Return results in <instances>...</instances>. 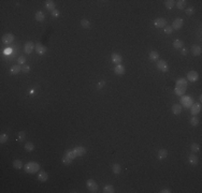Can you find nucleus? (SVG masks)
<instances>
[{
  "label": "nucleus",
  "mask_w": 202,
  "mask_h": 193,
  "mask_svg": "<svg viewBox=\"0 0 202 193\" xmlns=\"http://www.w3.org/2000/svg\"><path fill=\"white\" fill-rule=\"evenodd\" d=\"M172 113L174 115H180L182 113V105L181 104H174L172 106Z\"/></svg>",
  "instance_id": "obj_18"
},
{
  "label": "nucleus",
  "mask_w": 202,
  "mask_h": 193,
  "mask_svg": "<svg viewBox=\"0 0 202 193\" xmlns=\"http://www.w3.org/2000/svg\"><path fill=\"white\" fill-rule=\"evenodd\" d=\"M185 91H186V89L180 88V87H175V89H174V92H175V95H176V96H179V97L183 96V95L185 94Z\"/></svg>",
  "instance_id": "obj_31"
},
{
  "label": "nucleus",
  "mask_w": 202,
  "mask_h": 193,
  "mask_svg": "<svg viewBox=\"0 0 202 193\" xmlns=\"http://www.w3.org/2000/svg\"><path fill=\"white\" fill-rule=\"evenodd\" d=\"M154 25H155V27L156 28H165L166 26H167V21L165 18H157V19H155V22H154Z\"/></svg>",
  "instance_id": "obj_5"
},
{
  "label": "nucleus",
  "mask_w": 202,
  "mask_h": 193,
  "mask_svg": "<svg viewBox=\"0 0 202 193\" xmlns=\"http://www.w3.org/2000/svg\"><path fill=\"white\" fill-rule=\"evenodd\" d=\"M176 87L186 89V87H187V81H186L185 78H180V79H177V82H176Z\"/></svg>",
  "instance_id": "obj_16"
},
{
  "label": "nucleus",
  "mask_w": 202,
  "mask_h": 193,
  "mask_svg": "<svg viewBox=\"0 0 202 193\" xmlns=\"http://www.w3.org/2000/svg\"><path fill=\"white\" fill-rule=\"evenodd\" d=\"M45 8L51 12L54 11L55 10V2L53 0H47V1H45Z\"/></svg>",
  "instance_id": "obj_17"
},
{
  "label": "nucleus",
  "mask_w": 202,
  "mask_h": 193,
  "mask_svg": "<svg viewBox=\"0 0 202 193\" xmlns=\"http://www.w3.org/2000/svg\"><path fill=\"white\" fill-rule=\"evenodd\" d=\"M62 163L64 164V165H70L71 163H72V159H70L69 157H67V156H64L63 158H62Z\"/></svg>",
  "instance_id": "obj_34"
},
{
  "label": "nucleus",
  "mask_w": 202,
  "mask_h": 193,
  "mask_svg": "<svg viewBox=\"0 0 202 193\" xmlns=\"http://www.w3.org/2000/svg\"><path fill=\"white\" fill-rule=\"evenodd\" d=\"M25 149H26V151H28V152L34 151L35 150V145L32 144L31 142H27L25 144Z\"/></svg>",
  "instance_id": "obj_24"
},
{
  "label": "nucleus",
  "mask_w": 202,
  "mask_h": 193,
  "mask_svg": "<svg viewBox=\"0 0 202 193\" xmlns=\"http://www.w3.org/2000/svg\"><path fill=\"white\" fill-rule=\"evenodd\" d=\"M198 78H199V74L196 72V71H190V72H188V74H187V79L189 82H197L198 81Z\"/></svg>",
  "instance_id": "obj_7"
},
{
  "label": "nucleus",
  "mask_w": 202,
  "mask_h": 193,
  "mask_svg": "<svg viewBox=\"0 0 202 193\" xmlns=\"http://www.w3.org/2000/svg\"><path fill=\"white\" fill-rule=\"evenodd\" d=\"M170 192H171V191L169 190V189H164V190L160 191V193H170Z\"/></svg>",
  "instance_id": "obj_45"
},
{
  "label": "nucleus",
  "mask_w": 202,
  "mask_h": 193,
  "mask_svg": "<svg viewBox=\"0 0 202 193\" xmlns=\"http://www.w3.org/2000/svg\"><path fill=\"white\" fill-rule=\"evenodd\" d=\"M175 2H176V1H174V0H166V1H165V5H166L167 9L170 10V9H172L173 6H174Z\"/></svg>",
  "instance_id": "obj_27"
},
{
  "label": "nucleus",
  "mask_w": 202,
  "mask_h": 193,
  "mask_svg": "<svg viewBox=\"0 0 202 193\" xmlns=\"http://www.w3.org/2000/svg\"><path fill=\"white\" fill-rule=\"evenodd\" d=\"M190 149H191V151L193 152H198L199 150H200V146L198 145V144H196V143H193V144H191V146H190Z\"/></svg>",
  "instance_id": "obj_35"
},
{
  "label": "nucleus",
  "mask_w": 202,
  "mask_h": 193,
  "mask_svg": "<svg viewBox=\"0 0 202 193\" xmlns=\"http://www.w3.org/2000/svg\"><path fill=\"white\" fill-rule=\"evenodd\" d=\"M8 139H9V136L6 134H4V133H2V134L0 135V143H1V144L6 143V142H8Z\"/></svg>",
  "instance_id": "obj_36"
},
{
  "label": "nucleus",
  "mask_w": 202,
  "mask_h": 193,
  "mask_svg": "<svg viewBox=\"0 0 202 193\" xmlns=\"http://www.w3.org/2000/svg\"><path fill=\"white\" fill-rule=\"evenodd\" d=\"M64 156L69 157L70 159H72V160L76 158V154H75V151H74V150H67V151H66V154H64Z\"/></svg>",
  "instance_id": "obj_30"
},
{
  "label": "nucleus",
  "mask_w": 202,
  "mask_h": 193,
  "mask_svg": "<svg viewBox=\"0 0 202 193\" xmlns=\"http://www.w3.org/2000/svg\"><path fill=\"white\" fill-rule=\"evenodd\" d=\"M73 150L75 151L76 157H82V156L85 155V152H86L85 147H83V146H77V147H75Z\"/></svg>",
  "instance_id": "obj_12"
},
{
  "label": "nucleus",
  "mask_w": 202,
  "mask_h": 193,
  "mask_svg": "<svg viewBox=\"0 0 202 193\" xmlns=\"http://www.w3.org/2000/svg\"><path fill=\"white\" fill-rule=\"evenodd\" d=\"M17 62H18V64H25V62H26V58L24 57V56H21V57H18V59H17Z\"/></svg>",
  "instance_id": "obj_39"
},
{
  "label": "nucleus",
  "mask_w": 202,
  "mask_h": 193,
  "mask_svg": "<svg viewBox=\"0 0 202 193\" xmlns=\"http://www.w3.org/2000/svg\"><path fill=\"white\" fill-rule=\"evenodd\" d=\"M186 54H187V49H186V48H184V47H182V55H184V56H185Z\"/></svg>",
  "instance_id": "obj_44"
},
{
  "label": "nucleus",
  "mask_w": 202,
  "mask_h": 193,
  "mask_svg": "<svg viewBox=\"0 0 202 193\" xmlns=\"http://www.w3.org/2000/svg\"><path fill=\"white\" fill-rule=\"evenodd\" d=\"M190 124L192 125V127H197V125L199 124V119L197 117H192L190 119Z\"/></svg>",
  "instance_id": "obj_37"
},
{
  "label": "nucleus",
  "mask_w": 202,
  "mask_h": 193,
  "mask_svg": "<svg viewBox=\"0 0 202 193\" xmlns=\"http://www.w3.org/2000/svg\"><path fill=\"white\" fill-rule=\"evenodd\" d=\"M24 170L28 174H35V173H38L40 171V164L35 161H30L24 165Z\"/></svg>",
  "instance_id": "obj_1"
},
{
  "label": "nucleus",
  "mask_w": 202,
  "mask_h": 193,
  "mask_svg": "<svg viewBox=\"0 0 202 193\" xmlns=\"http://www.w3.org/2000/svg\"><path fill=\"white\" fill-rule=\"evenodd\" d=\"M35 49H36L38 55H44L45 53L47 52V47L44 46L43 44H41V43H37L36 46H35Z\"/></svg>",
  "instance_id": "obj_3"
},
{
  "label": "nucleus",
  "mask_w": 202,
  "mask_h": 193,
  "mask_svg": "<svg viewBox=\"0 0 202 193\" xmlns=\"http://www.w3.org/2000/svg\"><path fill=\"white\" fill-rule=\"evenodd\" d=\"M114 72L116 75H123L125 73V66L123 64H116L114 68Z\"/></svg>",
  "instance_id": "obj_11"
},
{
  "label": "nucleus",
  "mask_w": 202,
  "mask_h": 193,
  "mask_svg": "<svg viewBox=\"0 0 202 193\" xmlns=\"http://www.w3.org/2000/svg\"><path fill=\"white\" fill-rule=\"evenodd\" d=\"M111 60H112V62H114L115 64H120L123 58H122V56L119 54L114 53V54H112V56H111Z\"/></svg>",
  "instance_id": "obj_10"
},
{
  "label": "nucleus",
  "mask_w": 202,
  "mask_h": 193,
  "mask_svg": "<svg viewBox=\"0 0 202 193\" xmlns=\"http://www.w3.org/2000/svg\"><path fill=\"white\" fill-rule=\"evenodd\" d=\"M103 85H104V82H102V83H99V84H98V88H99V89H101Z\"/></svg>",
  "instance_id": "obj_46"
},
{
  "label": "nucleus",
  "mask_w": 202,
  "mask_h": 193,
  "mask_svg": "<svg viewBox=\"0 0 202 193\" xmlns=\"http://www.w3.org/2000/svg\"><path fill=\"white\" fill-rule=\"evenodd\" d=\"M176 5H177V9L180 10H183L185 8V5H186V1L185 0H179V1H176Z\"/></svg>",
  "instance_id": "obj_33"
},
{
  "label": "nucleus",
  "mask_w": 202,
  "mask_h": 193,
  "mask_svg": "<svg viewBox=\"0 0 202 193\" xmlns=\"http://www.w3.org/2000/svg\"><path fill=\"white\" fill-rule=\"evenodd\" d=\"M168 157V150L167 149H160L158 151V159L159 160H164Z\"/></svg>",
  "instance_id": "obj_20"
},
{
  "label": "nucleus",
  "mask_w": 202,
  "mask_h": 193,
  "mask_svg": "<svg viewBox=\"0 0 202 193\" xmlns=\"http://www.w3.org/2000/svg\"><path fill=\"white\" fill-rule=\"evenodd\" d=\"M22 71H23L24 73H28V72L30 71V66L27 65V64H24V65L22 66Z\"/></svg>",
  "instance_id": "obj_41"
},
{
  "label": "nucleus",
  "mask_w": 202,
  "mask_h": 193,
  "mask_svg": "<svg viewBox=\"0 0 202 193\" xmlns=\"http://www.w3.org/2000/svg\"><path fill=\"white\" fill-rule=\"evenodd\" d=\"M183 24H184L183 19H182V18H176V19H174V22H173L171 27L173 28V30H179V29H181L182 27H183Z\"/></svg>",
  "instance_id": "obj_6"
},
{
  "label": "nucleus",
  "mask_w": 202,
  "mask_h": 193,
  "mask_svg": "<svg viewBox=\"0 0 202 193\" xmlns=\"http://www.w3.org/2000/svg\"><path fill=\"white\" fill-rule=\"evenodd\" d=\"M13 166H14V169H16V170H21L23 167L22 160H14V162H13Z\"/></svg>",
  "instance_id": "obj_29"
},
{
  "label": "nucleus",
  "mask_w": 202,
  "mask_h": 193,
  "mask_svg": "<svg viewBox=\"0 0 202 193\" xmlns=\"http://www.w3.org/2000/svg\"><path fill=\"white\" fill-rule=\"evenodd\" d=\"M158 58H159V54L157 52H155V51H153V52H151L149 53V59L151 60H158Z\"/></svg>",
  "instance_id": "obj_26"
},
{
  "label": "nucleus",
  "mask_w": 202,
  "mask_h": 193,
  "mask_svg": "<svg viewBox=\"0 0 202 193\" xmlns=\"http://www.w3.org/2000/svg\"><path fill=\"white\" fill-rule=\"evenodd\" d=\"M112 171H113V173H114L115 175H118L119 173H120V171H122L120 165H119L118 163H115V164H113V166H112Z\"/></svg>",
  "instance_id": "obj_23"
},
{
  "label": "nucleus",
  "mask_w": 202,
  "mask_h": 193,
  "mask_svg": "<svg viewBox=\"0 0 202 193\" xmlns=\"http://www.w3.org/2000/svg\"><path fill=\"white\" fill-rule=\"evenodd\" d=\"M51 14H52V16H53V17H58V16H59V11L55 9L54 11L51 12Z\"/></svg>",
  "instance_id": "obj_43"
},
{
  "label": "nucleus",
  "mask_w": 202,
  "mask_h": 193,
  "mask_svg": "<svg viewBox=\"0 0 202 193\" xmlns=\"http://www.w3.org/2000/svg\"><path fill=\"white\" fill-rule=\"evenodd\" d=\"M188 161H189L190 164L196 165L198 163V158L195 156V155H191V156H189V158H188Z\"/></svg>",
  "instance_id": "obj_32"
},
{
  "label": "nucleus",
  "mask_w": 202,
  "mask_h": 193,
  "mask_svg": "<svg viewBox=\"0 0 202 193\" xmlns=\"http://www.w3.org/2000/svg\"><path fill=\"white\" fill-rule=\"evenodd\" d=\"M201 111V105L199 103H196V104H192L191 105V114L192 115H196Z\"/></svg>",
  "instance_id": "obj_19"
},
{
  "label": "nucleus",
  "mask_w": 202,
  "mask_h": 193,
  "mask_svg": "<svg viewBox=\"0 0 202 193\" xmlns=\"http://www.w3.org/2000/svg\"><path fill=\"white\" fill-rule=\"evenodd\" d=\"M2 42L6 45H10L14 42V36L12 33H5V35L2 37Z\"/></svg>",
  "instance_id": "obj_4"
},
{
  "label": "nucleus",
  "mask_w": 202,
  "mask_h": 193,
  "mask_svg": "<svg viewBox=\"0 0 202 193\" xmlns=\"http://www.w3.org/2000/svg\"><path fill=\"white\" fill-rule=\"evenodd\" d=\"M25 136H26L25 132L24 131H21V132L18 133V141H23V139L25 138Z\"/></svg>",
  "instance_id": "obj_42"
},
{
  "label": "nucleus",
  "mask_w": 202,
  "mask_h": 193,
  "mask_svg": "<svg viewBox=\"0 0 202 193\" xmlns=\"http://www.w3.org/2000/svg\"><path fill=\"white\" fill-rule=\"evenodd\" d=\"M157 68L162 72H167L169 70V65L165 60H158L157 61Z\"/></svg>",
  "instance_id": "obj_9"
},
{
  "label": "nucleus",
  "mask_w": 202,
  "mask_h": 193,
  "mask_svg": "<svg viewBox=\"0 0 202 193\" xmlns=\"http://www.w3.org/2000/svg\"><path fill=\"white\" fill-rule=\"evenodd\" d=\"M86 187L89 192H93V193L98 192V184H97V182L95 180H93V179H88L86 181Z\"/></svg>",
  "instance_id": "obj_2"
},
{
  "label": "nucleus",
  "mask_w": 202,
  "mask_h": 193,
  "mask_svg": "<svg viewBox=\"0 0 202 193\" xmlns=\"http://www.w3.org/2000/svg\"><path fill=\"white\" fill-rule=\"evenodd\" d=\"M81 26L83 28H85V29H88L90 28V22L88 21V19H85V18H83L82 21H81Z\"/></svg>",
  "instance_id": "obj_25"
},
{
  "label": "nucleus",
  "mask_w": 202,
  "mask_h": 193,
  "mask_svg": "<svg viewBox=\"0 0 202 193\" xmlns=\"http://www.w3.org/2000/svg\"><path fill=\"white\" fill-rule=\"evenodd\" d=\"M165 32L167 33V35H171V33L173 32V28L171 27V26H166V27H165Z\"/></svg>",
  "instance_id": "obj_38"
},
{
  "label": "nucleus",
  "mask_w": 202,
  "mask_h": 193,
  "mask_svg": "<svg viewBox=\"0 0 202 193\" xmlns=\"http://www.w3.org/2000/svg\"><path fill=\"white\" fill-rule=\"evenodd\" d=\"M201 52H202V49H201V47L199 45H192L191 46V53H192L193 56H200Z\"/></svg>",
  "instance_id": "obj_14"
},
{
  "label": "nucleus",
  "mask_w": 202,
  "mask_h": 193,
  "mask_svg": "<svg viewBox=\"0 0 202 193\" xmlns=\"http://www.w3.org/2000/svg\"><path fill=\"white\" fill-rule=\"evenodd\" d=\"M183 45H184V42L182 41V40H175V41L173 42V47L175 49H181L182 47H183Z\"/></svg>",
  "instance_id": "obj_22"
},
{
  "label": "nucleus",
  "mask_w": 202,
  "mask_h": 193,
  "mask_svg": "<svg viewBox=\"0 0 202 193\" xmlns=\"http://www.w3.org/2000/svg\"><path fill=\"white\" fill-rule=\"evenodd\" d=\"M35 18H36V21H37V22H43V21H44V18H45V15H44V13H43V12L38 11V12L36 13Z\"/></svg>",
  "instance_id": "obj_21"
},
{
  "label": "nucleus",
  "mask_w": 202,
  "mask_h": 193,
  "mask_svg": "<svg viewBox=\"0 0 202 193\" xmlns=\"http://www.w3.org/2000/svg\"><path fill=\"white\" fill-rule=\"evenodd\" d=\"M193 13H195V10H193L192 6H189V8H187V10H186V14H187V15H192Z\"/></svg>",
  "instance_id": "obj_40"
},
{
  "label": "nucleus",
  "mask_w": 202,
  "mask_h": 193,
  "mask_svg": "<svg viewBox=\"0 0 202 193\" xmlns=\"http://www.w3.org/2000/svg\"><path fill=\"white\" fill-rule=\"evenodd\" d=\"M22 71V66H21V64H15V65H13L12 68H11V70H10V73L12 75H15V74H18L19 72Z\"/></svg>",
  "instance_id": "obj_15"
},
{
  "label": "nucleus",
  "mask_w": 202,
  "mask_h": 193,
  "mask_svg": "<svg viewBox=\"0 0 202 193\" xmlns=\"http://www.w3.org/2000/svg\"><path fill=\"white\" fill-rule=\"evenodd\" d=\"M38 179L40 181H46L49 179V174L45 171H39V174H38Z\"/></svg>",
  "instance_id": "obj_13"
},
{
  "label": "nucleus",
  "mask_w": 202,
  "mask_h": 193,
  "mask_svg": "<svg viewBox=\"0 0 202 193\" xmlns=\"http://www.w3.org/2000/svg\"><path fill=\"white\" fill-rule=\"evenodd\" d=\"M35 46H36V45L32 43L31 41L26 42L25 45H24V52L26 53V54H30V53H32V51H34Z\"/></svg>",
  "instance_id": "obj_8"
},
{
  "label": "nucleus",
  "mask_w": 202,
  "mask_h": 193,
  "mask_svg": "<svg viewBox=\"0 0 202 193\" xmlns=\"http://www.w3.org/2000/svg\"><path fill=\"white\" fill-rule=\"evenodd\" d=\"M114 192H115V190H114L113 186L108 184V186H106V187L103 188V193H114Z\"/></svg>",
  "instance_id": "obj_28"
}]
</instances>
